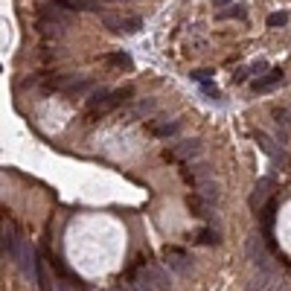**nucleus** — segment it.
<instances>
[{
    "label": "nucleus",
    "mask_w": 291,
    "mask_h": 291,
    "mask_svg": "<svg viewBox=\"0 0 291 291\" xmlns=\"http://www.w3.org/2000/svg\"><path fill=\"white\" fill-rule=\"evenodd\" d=\"M289 23V12H271L268 15V26H286Z\"/></svg>",
    "instance_id": "obj_28"
},
{
    "label": "nucleus",
    "mask_w": 291,
    "mask_h": 291,
    "mask_svg": "<svg viewBox=\"0 0 291 291\" xmlns=\"http://www.w3.org/2000/svg\"><path fill=\"white\" fill-rule=\"evenodd\" d=\"M47 268H50V262H41V259H38V280H35V283H38V291H52L50 286V277H47Z\"/></svg>",
    "instance_id": "obj_23"
},
{
    "label": "nucleus",
    "mask_w": 291,
    "mask_h": 291,
    "mask_svg": "<svg viewBox=\"0 0 291 291\" xmlns=\"http://www.w3.org/2000/svg\"><path fill=\"white\" fill-rule=\"evenodd\" d=\"M245 254H248V259H251L254 268H271V248H268V242H265L262 233L248 236V242H245Z\"/></svg>",
    "instance_id": "obj_4"
},
{
    "label": "nucleus",
    "mask_w": 291,
    "mask_h": 291,
    "mask_svg": "<svg viewBox=\"0 0 291 291\" xmlns=\"http://www.w3.org/2000/svg\"><path fill=\"white\" fill-rule=\"evenodd\" d=\"M131 96H134V87L125 85V87H117V90H108V96H105L99 105H93V108H87V120H99V117H105V114H111V111H117V108H122V105L131 102Z\"/></svg>",
    "instance_id": "obj_2"
},
{
    "label": "nucleus",
    "mask_w": 291,
    "mask_h": 291,
    "mask_svg": "<svg viewBox=\"0 0 291 291\" xmlns=\"http://www.w3.org/2000/svg\"><path fill=\"white\" fill-rule=\"evenodd\" d=\"M154 108H157L154 99H140V102L128 105V108H120V117H122V122H137V120H143L146 114H152Z\"/></svg>",
    "instance_id": "obj_11"
},
{
    "label": "nucleus",
    "mask_w": 291,
    "mask_h": 291,
    "mask_svg": "<svg viewBox=\"0 0 291 291\" xmlns=\"http://www.w3.org/2000/svg\"><path fill=\"white\" fill-rule=\"evenodd\" d=\"M187 207H189V213H192L195 219H201V222H213V207H210V201H204L198 192L187 195Z\"/></svg>",
    "instance_id": "obj_13"
},
{
    "label": "nucleus",
    "mask_w": 291,
    "mask_h": 291,
    "mask_svg": "<svg viewBox=\"0 0 291 291\" xmlns=\"http://www.w3.org/2000/svg\"><path fill=\"white\" fill-rule=\"evenodd\" d=\"M163 262H166V268H172L175 274H181V277H187L192 271V257L184 248H175V245L163 248Z\"/></svg>",
    "instance_id": "obj_5"
},
{
    "label": "nucleus",
    "mask_w": 291,
    "mask_h": 291,
    "mask_svg": "<svg viewBox=\"0 0 291 291\" xmlns=\"http://www.w3.org/2000/svg\"><path fill=\"white\" fill-rule=\"evenodd\" d=\"M248 76H251V67H239L236 73H233V82H236V85H242V82H245Z\"/></svg>",
    "instance_id": "obj_31"
},
{
    "label": "nucleus",
    "mask_w": 291,
    "mask_h": 291,
    "mask_svg": "<svg viewBox=\"0 0 291 291\" xmlns=\"http://www.w3.org/2000/svg\"><path fill=\"white\" fill-rule=\"evenodd\" d=\"M280 283V277L274 274V268H257V274L251 280V291H271Z\"/></svg>",
    "instance_id": "obj_14"
},
{
    "label": "nucleus",
    "mask_w": 291,
    "mask_h": 291,
    "mask_svg": "<svg viewBox=\"0 0 291 291\" xmlns=\"http://www.w3.org/2000/svg\"><path fill=\"white\" fill-rule=\"evenodd\" d=\"M265 70H271L265 58H259V61H254V64H251V73H265Z\"/></svg>",
    "instance_id": "obj_32"
},
{
    "label": "nucleus",
    "mask_w": 291,
    "mask_h": 291,
    "mask_svg": "<svg viewBox=\"0 0 291 291\" xmlns=\"http://www.w3.org/2000/svg\"><path fill=\"white\" fill-rule=\"evenodd\" d=\"M87 90H93V79H87V76H67L64 79V87H61V93L64 96H85Z\"/></svg>",
    "instance_id": "obj_12"
},
{
    "label": "nucleus",
    "mask_w": 291,
    "mask_h": 291,
    "mask_svg": "<svg viewBox=\"0 0 291 291\" xmlns=\"http://www.w3.org/2000/svg\"><path fill=\"white\" fill-rule=\"evenodd\" d=\"M227 3H233V0H213V6H227Z\"/></svg>",
    "instance_id": "obj_33"
},
{
    "label": "nucleus",
    "mask_w": 291,
    "mask_h": 291,
    "mask_svg": "<svg viewBox=\"0 0 291 291\" xmlns=\"http://www.w3.org/2000/svg\"><path fill=\"white\" fill-rule=\"evenodd\" d=\"M146 128H149V134H152V137H175V134H178V128H181V122L160 120V122H149Z\"/></svg>",
    "instance_id": "obj_17"
},
{
    "label": "nucleus",
    "mask_w": 291,
    "mask_h": 291,
    "mask_svg": "<svg viewBox=\"0 0 291 291\" xmlns=\"http://www.w3.org/2000/svg\"><path fill=\"white\" fill-rule=\"evenodd\" d=\"M271 291H286V286H283V280H280V283H277V286H274Z\"/></svg>",
    "instance_id": "obj_34"
},
{
    "label": "nucleus",
    "mask_w": 291,
    "mask_h": 291,
    "mask_svg": "<svg viewBox=\"0 0 291 291\" xmlns=\"http://www.w3.org/2000/svg\"><path fill=\"white\" fill-rule=\"evenodd\" d=\"M58 6H64L70 12H87V9H99V0H55Z\"/></svg>",
    "instance_id": "obj_19"
},
{
    "label": "nucleus",
    "mask_w": 291,
    "mask_h": 291,
    "mask_svg": "<svg viewBox=\"0 0 291 291\" xmlns=\"http://www.w3.org/2000/svg\"><path fill=\"white\" fill-rule=\"evenodd\" d=\"M274 189H277V181H274V178H262V181H257V187H254L251 198H248L251 210H254V213H259V210H262V204H268V201H271Z\"/></svg>",
    "instance_id": "obj_8"
},
{
    "label": "nucleus",
    "mask_w": 291,
    "mask_h": 291,
    "mask_svg": "<svg viewBox=\"0 0 291 291\" xmlns=\"http://www.w3.org/2000/svg\"><path fill=\"white\" fill-rule=\"evenodd\" d=\"M254 140H257V143H259V149L268 154V157L274 160L277 166H286V163H289V154L283 152V149H280V143H274V140L268 137L265 131H257V134H254Z\"/></svg>",
    "instance_id": "obj_10"
},
{
    "label": "nucleus",
    "mask_w": 291,
    "mask_h": 291,
    "mask_svg": "<svg viewBox=\"0 0 291 291\" xmlns=\"http://www.w3.org/2000/svg\"><path fill=\"white\" fill-rule=\"evenodd\" d=\"M140 29H143V17H140V15H131V17H125V32H128V35L140 32Z\"/></svg>",
    "instance_id": "obj_27"
},
{
    "label": "nucleus",
    "mask_w": 291,
    "mask_h": 291,
    "mask_svg": "<svg viewBox=\"0 0 291 291\" xmlns=\"http://www.w3.org/2000/svg\"><path fill=\"white\" fill-rule=\"evenodd\" d=\"M248 12H245V6H239V3H233V9H222L219 12V20H227V17H245Z\"/></svg>",
    "instance_id": "obj_26"
},
{
    "label": "nucleus",
    "mask_w": 291,
    "mask_h": 291,
    "mask_svg": "<svg viewBox=\"0 0 291 291\" xmlns=\"http://www.w3.org/2000/svg\"><path fill=\"white\" fill-rule=\"evenodd\" d=\"M102 23H105V29H111V32H125V17H120V15L105 12V15H102Z\"/></svg>",
    "instance_id": "obj_22"
},
{
    "label": "nucleus",
    "mask_w": 291,
    "mask_h": 291,
    "mask_svg": "<svg viewBox=\"0 0 291 291\" xmlns=\"http://www.w3.org/2000/svg\"><path fill=\"white\" fill-rule=\"evenodd\" d=\"M146 268H149V280H152V286L157 291H169V274L163 271V265H157V262H146Z\"/></svg>",
    "instance_id": "obj_16"
},
{
    "label": "nucleus",
    "mask_w": 291,
    "mask_h": 291,
    "mask_svg": "<svg viewBox=\"0 0 291 291\" xmlns=\"http://www.w3.org/2000/svg\"><path fill=\"white\" fill-rule=\"evenodd\" d=\"M201 152H204V146H201L198 137L181 140V143H175V146H169V149L163 152V160H166V163H192L195 157H201Z\"/></svg>",
    "instance_id": "obj_3"
},
{
    "label": "nucleus",
    "mask_w": 291,
    "mask_h": 291,
    "mask_svg": "<svg viewBox=\"0 0 291 291\" xmlns=\"http://www.w3.org/2000/svg\"><path fill=\"white\" fill-rule=\"evenodd\" d=\"M108 64H111V67H117V70H134L131 55H128V52H122V50L111 52V55H108Z\"/></svg>",
    "instance_id": "obj_20"
},
{
    "label": "nucleus",
    "mask_w": 291,
    "mask_h": 291,
    "mask_svg": "<svg viewBox=\"0 0 291 291\" xmlns=\"http://www.w3.org/2000/svg\"><path fill=\"white\" fill-rule=\"evenodd\" d=\"M181 178H184V181H187L189 187H201V184H204V181H210V178H213V166H210V163H195V166H192V163H184V169H181Z\"/></svg>",
    "instance_id": "obj_9"
},
{
    "label": "nucleus",
    "mask_w": 291,
    "mask_h": 291,
    "mask_svg": "<svg viewBox=\"0 0 291 291\" xmlns=\"http://www.w3.org/2000/svg\"><path fill=\"white\" fill-rule=\"evenodd\" d=\"M70 26H73V15H70V9L58 6L55 0L38 6V29H41L44 35H61L64 29H70Z\"/></svg>",
    "instance_id": "obj_1"
},
{
    "label": "nucleus",
    "mask_w": 291,
    "mask_h": 291,
    "mask_svg": "<svg viewBox=\"0 0 291 291\" xmlns=\"http://www.w3.org/2000/svg\"><path fill=\"white\" fill-rule=\"evenodd\" d=\"M271 117H274L283 128H291V111H286V108H274V111H271Z\"/></svg>",
    "instance_id": "obj_25"
},
{
    "label": "nucleus",
    "mask_w": 291,
    "mask_h": 291,
    "mask_svg": "<svg viewBox=\"0 0 291 291\" xmlns=\"http://www.w3.org/2000/svg\"><path fill=\"white\" fill-rule=\"evenodd\" d=\"M283 79H286V70H283V67H271L265 79L254 82V90H257V93H268V90H274V87L283 82Z\"/></svg>",
    "instance_id": "obj_15"
},
{
    "label": "nucleus",
    "mask_w": 291,
    "mask_h": 291,
    "mask_svg": "<svg viewBox=\"0 0 291 291\" xmlns=\"http://www.w3.org/2000/svg\"><path fill=\"white\" fill-rule=\"evenodd\" d=\"M195 242H198V245H219V242H222V233L213 230V227H204V230L195 233Z\"/></svg>",
    "instance_id": "obj_21"
},
{
    "label": "nucleus",
    "mask_w": 291,
    "mask_h": 291,
    "mask_svg": "<svg viewBox=\"0 0 291 291\" xmlns=\"http://www.w3.org/2000/svg\"><path fill=\"white\" fill-rule=\"evenodd\" d=\"M201 90H204L207 96H213V99H219V96H222V90H219V87L213 85V82H207V85H201Z\"/></svg>",
    "instance_id": "obj_30"
},
{
    "label": "nucleus",
    "mask_w": 291,
    "mask_h": 291,
    "mask_svg": "<svg viewBox=\"0 0 291 291\" xmlns=\"http://www.w3.org/2000/svg\"><path fill=\"white\" fill-rule=\"evenodd\" d=\"M17 268L26 280H38V251L29 239H23L20 245V254H17Z\"/></svg>",
    "instance_id": "obj_7"
},
{
    "label": "nucleus",
    "mask_w": 291,
    "mask_h": 291,
    "mask_svg": "<svg viewBox=\"0 0 291 291\" xmlns=\"http://www.w3.org/2000/svg\"><path fill=\"white\" fill-rule=\"evenodd\" d=\"M198 195H201L204 201H210V204H219V198H222V187L210 178V181H204V184L198 187Z\"/></svg>",
    "instance_id": "obj_18"
},
{
    "label": "nucleus",
    "mask_w": 291,
    "mask_h": 291,
    "mask_svg": "<svg viewBox=\"0 0 291 291\" xmlns=\"http://www.w3.org/2000/svg\"><path fill=\"white\" fill-rule=\"evenodd\" d=\"M20 233H17V224L15 222H3V233H0V248H3V257H9L12 262H17V254H20Z\"/></svg>",
    "instance_id": "obj_6"
},
{
    "label": "nucleus",
    "mask_w": 291,
    "mask_h": 291,
    "mask_svg": "<svg viewBox=\"0 0 291 291\" xmlns=\"http://www.w3.org/2000/svg\"><path fill=\"white\" fill-rule=\"evenodd\" d=\"M108 96V87H96L93 93H90V99H87V108H93V105H99Z\"/></svg>",
    "instance_id": "obj_29"
},
{
    "label": "nucleus",
    "mask_w": 291,
    "mask_h": 291,
    "mask_svg": "<svg viewBox=\"0 0 291 291\" xmlns=\"http://www.w3.org/2000/svg\"><path fill=\"white\" fill-rule=\"evenodd\" d=\"M213 76H216V70H210V67H198V70H192V73H189V79H192V82H198V85H207Z\"/></svg>",
    "instance_id": "obj_24"
}]
</instances>
